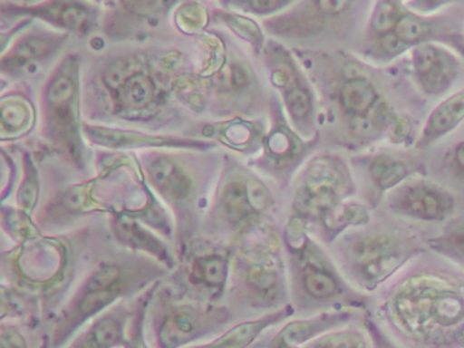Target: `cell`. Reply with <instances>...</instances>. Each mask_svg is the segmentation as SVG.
I'll return each instance as SVG.
<instances>
[{
    "label": "cell",
    "instance_id": "obj_1",
    "mask_svg": "<svg viewBox=\"0 0 464 348\" xmlns=\"http://www.w3.org/2000/svg\"><path fill=\"white\" fill-rule=\"evenodd\" d=\"M376 320L401 348H464V271L428 253L384 287Z\"/></svg>",
    "mask_w": 464,
    "mask_h": 348
},
{
    "label": "cell",
    "instance_id": "obj_2",
    "mask_svg": "<svg viewBox=\"0 0 464 348\" xmlns=\"http://www.w3.org/2000/svg\"><path fill=\"white\" fill-rule=\"evenodd\" d=\"M323 63L325 67L319 81L328 105L338 116L342 146L363 149L382 139L415 144L411 120L392 108L371 68L344 54H330Z\"/></svg>",
    "mask_w": 464,
    "mask_h": 348
},
{
    "label": "cell",
    "instance_id": "obj_3",
    "mask_svg": "<svg viewBox=\"0 0 464 348\" xmlns=\"http://www.w3.org/2000/svg\"><path fill=\"white\" fill-rule=\"evenodd\" d=\"M168 272L153 258L126 249L97 261L55 313L51 348L63 347L94 318L124 299L145 293Z\"/></svg>",
    "mask_w": 464,
    "mask_h": 348
},
{
    "label": "cell",
    "instance_id": "obj_4",
    "mask_svg": "<svg viewBox=\"0 0 464 348\" xmlns=\"http://www.w3.org/2000/svg\"><path fill=\"white\" fill-rule=\"evenodd\" d=\"M290 304L295 314L309 315L325 310L368 309V295L353 287L308 225L287 218L282 230Z\"/></svg>",
    "mask_w": 464,
    "mask_h": 348
},
{
    "label": "cell",
    "instance_id": "obj_5",
    "mask_svg": "<svg viewBox=\"0 0 464 348\" xmlns=\"http://www.w3.org/2000/svg\"><path fill=\"white\" fill-rule=\"evenodd\" d=\"M230 307L273 312L290 304L284 239L262 220L230 242Z\"/></svg>",
    "mask_w": 464,
    "mask_h": 348
},
{
    "label": "cell",
    "instance_id": "obj_6",
    "mask_svg": "<svg viewBox=\"0 0 464 348\" xmlns=\"http://www.w3.org/2000/svg\"><path fill=\"white\" fill-rule=\"evenodd\" d=\"M330 252L347 282L371 295L429 249L426 239L409 228L371 223L347 231L331 245Z\"/></svg>",
    "mask_w": 464,
    "mask_h": 348
},
{
    "label": "cell",
    "instance_id": "obj_7",
    "mask_svg": "<svg viewBox=\"0 0 464 348\" xmlns=\"http://www.w3.org/2000/svg\"><path fill=\"white\" fill-rule=\"evenodd\" d=\"M74 237L43 234L2 253L4 282L39 301L43 313L61 307L81 264Z\"/></svg>",
    "mask_w": 464,
    "mask_h": 348
},
{
    "label": "cell",
    "instance_id": "obj_8",
    "mask_svg": "<svg viewBox=\"0 0 464 348\" xmlns=\"http://www.w3.org/2000/svg\"><path fill=\"white\" fill-rule=\"evenodd\" d=\"M146 181L172 212L176 255L180 261L191 249L210 201L206 179L183 155L151 150L140 158Z\"/></svg>",
    "mask_w": 464,
    "mask_h": 348
},
{
    "label": "cell",
    "instance_id": "obj_9",
    "mask_svg": "<svg viewBox=\"0 0 464 348\" xmlns=\"http://www.w3.org/2000/svg\"><path fill=\"white\" fill-rule=\"evenodd\" d=\"M233 320L227 304L187 298L160 283L149 304L146 334L153 348H187L216 337Z\"/></svg>",
    "mask_w": 464,
    "mask_h": 348
},
{
    "label": "cell",
    "instance_id": "obj_10",
    "mask_svg": "<svg viewBox=\"0 0 464 348\" xmlns=\"http://www.w3.org/2000/svg\"><path fill=\"white\" fill-rule=\"evenodd\" d=\"M273 206V192L262 179L243 166L227 165L200 227L210 241H233L246 228L265 220Z\"/></svg>",
    "mask_w": 464,
    "mask_h": 348
},
{
    "label": "cell",
    "instance_id": "obj_11",
    "mask_svg": "<svg viewBox=\"0 0 464 348\" xmlns=\"http://www.w3.org/2000/svg\"><path fill=\"white\" fill-rule=\"evenodd\" d=\"M43 133L53 149L78 170L88 166V151L81 136L80 63L75 54L64 57L43 92Z\"/></svg>",
    "mask_w": 464,
    "mask_h": 348
},
{
    "label": "cell",
    "instance_id": "obj_12",
    "mask_svg": "<svg viewBox=\"0 0 464 348\" xmlns=\"http://www.w3.org/2000/svg\"><path fill=\"white\" fill-rule=\"evenodd\" d=\"M357 190L352 166L334 152L312 157L295 177L289 217L311 228L323 215Z\"/></svg>",
    "mask_w": 464,
    "mask_h": 348
},
{
    "label": "cell",
    "instance_id": "obj_13",
    "mask_svg": "<svg viewBox=\"0 0 464 348\" xmlns=\"http://www.w3.org/2000/svg\"><path fill=\"white\" fill-rule=\"evenodd\" d=\"M102 82L110 92L113 111L130 121L153 117L164 103V90L148 64L138 57H123L111 63Z\"/></svg>",
    "mask_w": 464,
    "mask_h": 348
},
{
    "label": "cell",
    "instance_id": "obj_14",
    "mask_svg": "<svg viewBox=\"0 0 464 348\" xmlns=\"http://www.w3.org/2000/svg\"><path fill=\"white\" fill-rule=\"evenodd\" d=\"M265 56L271 83L281 92L290 124L303 138H314L319 133L316 130V98L295 56L276 43L266 46Z\"/></svg>",
    "mask_w": 464,
    "mask_h": 348
},
{
    "label": "cell",
    "instance_id": "obj_15",
    "mask_svg": "<svg viewBox=\"0 0 464 348\" xmlns=\"http://www.w3.org/2000/svg\"><path fill=\"white\" fill-rule=\"evenodd\" d=\"M232 250H199L188 252L179 263L176 275V294L198 301L218 304L229 288Z\"/></svg>",
    "mask_w": 464,
    "mask_h": 348
},
{
    "label": "cell",
    "instance_id": "obj_16",
    "mask_svg": "<svg viewBox=\"0 0 464 348\" xmlns=\"http://www.w3.org/2000/svg\"><path fill=\"white\" fill-rule=\"evenodd\" d=\"M270 132L266 133L262 154L255 160L257 170L271 177L281 188L287 187L298 169L319 143V133L305 139L282 117L279 108Z\"/></svg>",
    "mask_w": 464,
    "mask_h": 348
},
{
    "label": "cell",
    "instance_id": "obj_17",
    "mask_svg": "<svg viewBox=\"0 0 464 348\" xmlns=\"http://www.w3.org/2000/svg\"><path fill=\"white\" fill-rule=\"evenodd\" d=\"M391 214L425 223H445L455 215L456 198L444 185L411 177L384 198Z\"/></svg>",
    "mask_w": 464,
    "mask_h": 348
},
{
    "label": "cell",
    "instance_id": "obj_18",
    "mask_svg": "<svg viewBox=\"0 0 464 348\" xmlns=\"http://www.w3.org/2000/svg\"><path fill=\"white\" fill-rule=\"evenodd\" d=\"M99 179L70 185L53 196L36 214V222L45 231H59L80 218L93 214L111 215V208L102 193L96 190Z\"/></svg>",
    "mask_w": 464,
    "mask_h": 348
},
{
    "label": "cell",
    "instance_id": "obj_19",
    "mask_svg": "<svg viewBox=\"0 0 464 348\" xmlns=\"http://www.w3.org/2000/svg\"><path fill=\"white\" fill-rule=\"evenodd\" d=\"M352 165L368 185L366 193L371 208L379 206L398 185L420 173V166L415 160L393 152L358 155L353 158Z\"/></svg>",
    "mask_w": 464,
    "mask_h": 348
},
{
    "label": "cell",
    "instance_id": "obj_20",
    "mask_svg": "<svg viewBox=\"0 0 464 348\" xmlns=\"http://www.w3.org/2000/svg\"><path fill=\"white\" fill-rule=\"evenodd\" d=\"M410 67L415 83L428 97H440L447 92L460 72L458 57L436 43L420 44L410 49Z\"/></svg>",
    "mask_w": 464,
    "mask_h": 348
},
{
    "label": "cell",
    "instance_id": "obj_21",
    "mask_svg": "<svg viewBox=\"0 0 464 348\" xmlns=\"http://www.w3.org/2000/svg\"><path fill=\"white\" fill-rule=\"evenodd\" d=\"M82 130L91 143L108 150H205L214 149L216 143L179 136L150 135L142 130H116L102 125L82 124Z\"/></svg>",
    "mask_w": 464,
    "mask_h": 348
},
{
    "label": "cell",
    "instance_id": "obj_22",
    "mask_svg": "<svg viewBox=\"0 0 464 348\" xmlns=\"http://www.w3.org/2000/svg\"><path fill=\"white\" fill-rule=\"evenodd\" d=\"M110 234L121 249L148 256L169 271L178 266V255L161 234L126 214L110 215Z\"/></svg>",
    "mask_w": 464,
    "mask_h": 348
},
{
    "label": "cell",
    "instance_id": "obj_23",
    "mask_svg": "<svg viewBox=\"0 0 464 348\" xmlns=\"http://www.w3.org/2000/svg\"><path fill=\"white\" fill-rule=\"evenodd\" d=\"M4 14L31 15L64 32L88 34L96 24L97 10L85 0H44L34 5H4Z\"/></svg>",
    "mask_w": 464,
    "mask_h": 348
},
{
    "label": "cell",
    "instance_id": "obj_24",
    "mask_svg": "<svg viewBox=\"0 0 464 348\" xmlns=\"http://www.w3.org/2000/svg\"><path fill=\"white\" fill-rule=\"evenodd\" d=\"M362 312L363 310L339 309L300 315V317L284 323V325L273 337L289 343V344L304 347L312 340L317 339L328 332L358 323Z\"/></svg>",
    "mask_w": 464,
    "mask_h": 348
},
{
    "label": "cell",
    "instance_id": "obj_25",
    "mask_svg": "<svg viewBox=\"0 0 464 348\" xmlns=\"http://www.w3.org/2000/svg\"><path fill=\"white\" fill-rule=\"evenodd\" d=\"M131 310L132 304L127 306L124 301L115 304L61 348H123Z\"/></svg>",
    "mask_w": 464,
    "mask_h": 348
},
{
    "label": "cell",
    "instance_id": "obj_26",
    "mask_svg": "<svg viewBox=\"0 0 464 348\" xmlns=\"http://www.w3.org/2000/svg\"><path fill=\"white\" fill-rule=\"evenodd\" d=\"M295 314L292 304L273 312L265 313L256 318L241 321L230 328L225 329L208 342L187 348H249L260 339L263 334L273 326L286 323Z\"/></svg>",
    "mask_w": 464,
    "mask_h": 348
},
{
    "label": "cell",
    "instance_id": "obj_27",
    "mask_svg": "<svg viewBox=\"0 0 464 348\" xmlns=\"http://www.w3.org/2000/svg\"><path fill=\"white\" fill-rule=\"evenodd\" d=\"M67 34L51 32H34L21 35L9 52L2 57L4 72H21L23 70L36 65L37 63L51 59L66 43Z\"/></svg>",
    "mask_w": 464,
    "mask_h": 348
},
{
    "label": "cell",
    "instance_id": "obj_28",
    "mask_svg": "<svg viewBox=\"0 0 464 348\" xmlns=\"http://www.w3.org/2000/svg\"><path fill=\"white\" fill-rule=\"evenodd\" d=\"M371 223V207L354 198H347L323 215L309 230L323 245L330 247L347 231L363 227Z\"/></svg>",
    "mask_w": 464,
    "mask_h": 348
},
{
    "label": "cell",
    "instance_id": "obj_29",
    "mask_svg": "<svg viewBox=\"0 0 464 348\" xmlns=\"http://www.w3.org/2000/svg\"><path fill=\"white\" fill-rule=\"evenodd\" d=\"M464 120V89L453 92L429 114L415 141V149L425 150L452 132Z\"/></svg>",
    "mask_w": 464,
    "mask_h": 348
},
{
    "label": "cell",
    "instance_id": "obj_30",
    "mask_svg": "<svg viewBox=\"0 0 464 348\" xmlns=\"http://www.w3.org/2000/svg\"><path fill=\"white\" fill-rule=\"evenodd\" d=\"M426 246L464 271V212L442 223L441 230L426 239Z\"/></svg>",
    "mask_w": 464,
    "mask_h": 348
},
{
    "label": "cell",
    "instance_id": "obj_31",
    "mask_svg": "<svg viewBox=\"0 0 464 348\" xmlns=\"http://www.w3.org/2000/svg\"><path fill=\"white\" fill-rule=\"evenodd\" d=\"M211 130L213 132H208V136L216 135L222 144L244 154H254L262 150L266 136L259 127L244 121L227 122L219 128L213 127Z\"/></svg>",
    "mask_w": 464,
    "mask_h": 348
},
{
    "label": "cell",
    "instance_id": "obj_32",
    "mask_svg": "<svg viewBox=\"0 0 464 348\" xmlns=\"http://www.w3.org/2000/svg\"><path fill=\"white\" fill-rule=\"evenodd\" d=\"M34 111L25 98L10 97L2 101V139L5 141L21 138L34 124Z\"/></svg>",
    "mask_w": 464,
    "mask_h": 348
},
{
    "label": "cell",
    "instance_id": "obj_33",
    "mask_svg": "<svg viewBox=\"0 0 464 348\" xmlns=\"http://www.w3.org/2000/svg\"><path fill=\"white\" fill-rule=\"evenodd\" d=\"M2 230L15 245L25 244L44 234L34 214L6 204L2 206Z\"/></svg>",
    "mask_w": 464,
    "mask_h": 348
},
{
    "label": "cell",
    "instance_id": "obj_34",
    "mask_svg": "<svg viewBox=\"0 0 464 348\" xmlns=\"http://www.w3.org/2000/svg\"><path fill=\"white\" fill-rule=\"evenodd\" d=\"M304 348H372V340L365 326L357 324L328 332L312 340Z\"/></svg>",
    "mask_w": 464,
    "mask_h": 348
},
{
    "label": "cell",
    "instance_id": "obj_35",
    "mask_svg": "<svg viewBox=\"0 0 464 348\" xmlns=\"http://www.w3.org/2000/svg\"><path fill=\"white\" fill-rule=\"evenodd\" d=\"M161 282L154 285L153 287L146 290L145 293L138 295L132 304L131 315H130L129 325H127L126 343L123 348H153L149 343L146 334V317H148L149 304L156 293L157 287Z\"/></svg>",
    "mask_w": 464,
    "mask_h": 348
},
{
    "label": "cell",
    "instance_id": "obj_36",
    "mask_svg": "<svg viewBox=\"0 0 464 348\" xmlns=\"http://www.w3.org/2000/svg\"><path fill=\"white\" fill-rule=\"evenodd\" d=\"M23 166V181L18 185L15 193V206L29 214H34L40 198L39 171L29 154H24Z\"/></svg>",
    "mask_w": 464,
    "mask_h": 348
},
{
    "label": "cell",
    "instance_id": "obj_37",
    "mask_svg": "<svg viewBox=\"0 0 464 348\" xmlns=\"http://www.w3.org/2000/svg\"><path fill=\"white\" fill-rule=\"evenodd\" d=\"M216 15L222 22H225L229 26V29H232L238 37L248 41L256 49L263 48L265 40H263L262 29H260L256 22L246 18V16L238 15V14L229 13V11H222V13H217Z\"/></svg>",
    "mask_w": 464,
    "mask_h": 348
},
{
    "label": "cell",
    "instance_id": "obj_38",
    "mask_svg": "<svg viewBox=\"0 0 464 348\" xmlns=\"http://www.w3.org/2000/svg\"><path fill=\"white\" fill-rule=\"evenodd\" d=\"M297 0H222L225 7L254 15H273L286 10Z\"/></svg>",
    "mask_w": 464,
    "mask_h": 348
},
{
    "label": "cell",
    "instance_id": "obj_39",
    "mask_svg": "<svg viewBox=\"0 0 464 348\" xmlns=\"http://www.w3.org/2000/svg\"><path fill=\"white\" fill-rule=\"evenodd\" d=\"M361 324L365 326L372 340V348H401L384 328L380 325L379 321L374 317L373 313L365 309L361 315Z\"/></svg>",
    "mask_w": 464,
    "mask_h": 348
},
{
    "label": "cell",
    "instance_id": "obj_40",
    "mask_svg": "<svg viewBox=\"0 0 464 348\" xmlns=\"http://www.w3.org/2000/svg\"><path fill=\"white\" fill-rule=\"evenodd\" d=\"M442 170L447 171L450 179L464 182V139L450 147L442 158Z\"/></svg>",
    "mask_w": 464,
    "mask_h": 348
},
{
    "label": "cell",
    "instance_id": "obj_41",
    "mask_svg": "<svg viewBox=\"0 0 464 348\" xmlns=\"http://www.w3.org/2000/svg\"><path fill=\"white\" fill-rule=\"evenodd\" d=\"M121 2L129 13L140 18H148V16L156 15L160 11H164L168 5H172L173 0H121Z\"/></svg>",
    "mask_w": 464,
    "mask_h": 348
},
{
    "label": "cell",
    "instance_id": "obj_42",
    "mask_svg": "<svg viewBox=\"0 0 464 348\" xmlns=\"http://www.w3.org/2000/svg\"><path fill=\"white\" fill-rule=\"evenodd\" d=\"M0 348H31L28 337L20 326L10 321H2L0 325Z\"/></svg>",
    "mask_w": 464,
    "mask_h": 348
},
{
    "label": "cell",
    "instance_id": "obj_43",
    "mask_svg": "<svg viewBox=\"0 0 464 348\" xmlns=\"http://www.w3.org/2000/svg\"><path fill=\"white\" fill-rule=\"evenodd\" d=\"M203 11L205 10L195 3H188L184 5L180 15H179V24L184 22V30H199L206 24V14Z\"/></svg>",
    "mask_w": 464,
    "mask_h": 348
},
{
    "label": "cell",
    "instance_id": "obj_44",
    "mask_svg": "<svg viewBox=\"0 0 464 348\" xmlns=\"http://www.w3.org/2000/svg\"><path fill=\"white\" fill-rule=\"evenodd\" d=\"M450 2L452 0H409V2H404V5L410 11H414L420 15H429V14L436 13L445 5H450Z\"/></svg>",
    "mask_w": 464,
    "mask_h": 348
},
{
    "label": "cell",
    "instance_id": "obj_45",
    "mask_svg": "<svg viewBox=\"0 0 464 348\" xmlns=\"http://www.w3.org/2000/svg\"><path fill=\"white\" fill-rule=\"evenodd\" d=\"M4 168H2V200L6 201L9 198V193H12L13 187H14L15 169L14 163L10 160L6 151H4Z\"/></svg>",
    "mask_w": 464,
    "mask_h": 348
},
{
    "label": "cell",
    "instance_id": "obj_46",
    "mask_svg": "<svg viewBox=\"0 0 464 348\" xmlns=\"http://www.w3.org/2000/svg\"><path fill=\"white\" fill-rule=\"evenodd\" d=\"M267 348H304V347H300V345L289 344V343H285V342H282V340L276 339V337H273V339L270 340V343H268Z\"/></svg>",
    "mask_w": 464,
    "mask_h": 348
},
{
    "label": "cell",
    "instance_id": "obj_47",
    "mask_svg": "<svg viewBox=\"0 0 464 348\" xmlns=\"http://www.w3.org/2000/svg\"><path fill=\"white\" fill-rule=\"evenodd\" d=\"M94 2H102V0H94Z\"/></svg>",
    "mask_w": 464,
    "mask_h": 348
}]
</instances>
